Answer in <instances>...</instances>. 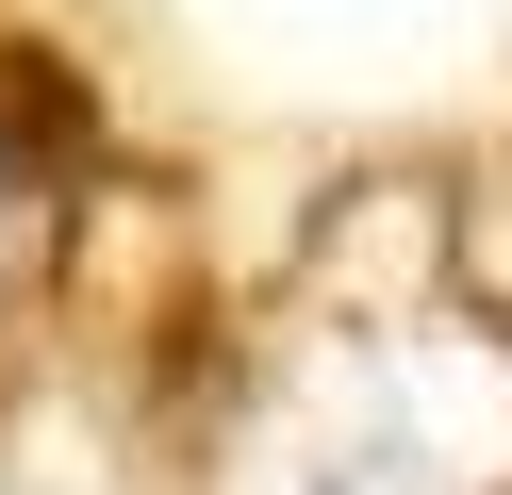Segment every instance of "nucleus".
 I'll return each instance as SVG.
<instances>
[{
    "label": "nucleus",
    "instance_id": "f257e3e1",
    "mask_svg": "<svg viewBox=\"0 0 512 495\" xmlns=\"http://www.w3.org/2000/svg\"><path fill=\"white\" fill-rule=\"evenodd\" d=\"M248 495H446V446L397 413V396H364V413H331L314 446H281Z\"/></svg>",
    "mask_w": 512,
    "mask_h": 495
}]
</instances>
